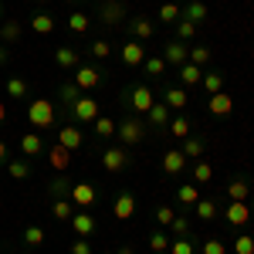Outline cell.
<instances>
[{"label": "cell", "mask_w": 254, "mask_h": 254, "mask_svg": "<svg viewBox=\"0 0 254 254\" xmlns=\"http://www.w3.org/2000/svg\"><path fill=\"white\" fill-rule=\"evenodd\" d=\"M58 102L55 98H34V102H27V126L34 129V132H41V129H55L58 126Z\"/></svg>", "instance_id": "1"}, {"label": "cell", "mask_w": 254, "mask_h": 254, "mask_svg": "<svg viewBox=\"0 0 254 254\" xmlns=\"http://www.w3.org/2000/svg\"><path fill=\"white\" fill-rule=\"evenodd\" d=\"M153 102H156V95H153V88L146 85V81H136V85H129L126 92H122V105L129 109V116H146L149 109H153Z\"/></svg>", "instance_id": "2"}, {"label": "cell", "mask_w": 254, "mask_h": 254, "mask_svg": "<svg viewBox=\"0 0 254 254\" xmlns=\"http://www.w3.org/2000/svg\"><path fill=\"white\" fill-rule=\"evenodd\" d=\"M64 116H68V122H78V126H92V122L102 116V102L81 92V95L75 98L71 105H68V112H64Z\"/></svg>", "instance_id": "3"}, {"label": "cell", "mask_w": 254, "mask_h": 254, "mask_svg": "<svg viewBox=\"0 0 254 254\" xmlns=\"http://www.w3.org/2000/svg\"><path fill=\"white\" fill-rule=\"evenodd\" d=\"M146 122L139 116H126L122 122H116V136H119V146H126V149H132V146H139L142 139H146Z\"/></svg>", "instance_id": "4"}, {"label": "cell", "mask_w": 254, "mask_h": 254, "mask_svg": "<svg viewBox=\"0 0 254 254\" xmlns=\"http://www.w3.org/2000/svg\"><path fill=\"white\" fill-rule=\"evenodd\" d=\"M68 200L75 203V210H92V207L98 203V187L92 183V180H71Z\"/></svg>", "instance_id": "5"}, {"label": "cell", "mask_w": 254, "mask_h": 254, "mask_svg": "<svg viewBox=\"0 0 254 254\" xmlns=\"http://www.w3.org/2000/svg\"><path fill=\"white\" fill-rule=\"evenodd\" d=\"M129 166H132V156H129L126 146H109V149H102V170H105V173H126Z\"/></svg>", "instance_id": "6"}, {"label": "cell", "mask_w": 254, "mask_h": 254, "mask_svg": "<svg viewBox=\"0 0 254 254\" xmlns=\"http://www.w3.org/2000/svg\"><path fill=\"white\" fill-rule=\"evenodd\" d=\"M187 166H190V159L183 156V149H163V159H159V170H163V176H170V180H176V176L187 173Z\"/></svg>", "instance_id": "7"}, {"label": "cell", "mask_w": 254, "mask_h": 254, "mask_svg": "<svg viewBox=\"0 0 254 254\" xmlns=\"http://www.w3.org/2000/svg\"><path fill=\"white\" fill-rule=\"evenodd\" d=\"M98 20H102L105 27H119V24L129 20V10H126L122 0H102V3H98Z\"/></svg>", "instance_id": "8"}, {"label": "cell", "mask_w": 254, "mask_h": 254, "mask_svg": "<svg viewBox=\"0 0 254 254\" xmlns=\"http://www.w3.org/2000/svg\"><path fill=\"white\" fill-rule=\"evenodd\" d=\"M55 142H61V146L71 149V153H78L81 146H85V132H81L78 122H61L58 132H55Z\"/></svg>", "instance_id": "9"}, {"label": "cell", "mask_w": 254, "mask_h": 254, "mask_svg": "<svg viewBox=\"0 0 254 254\" xmlns=\"http://www.w3.org/2000/svg\"><path fill=\"white\" fill-rule=\"evenodd\" d=\"M136 207H139L136 193L126 190V187L112 196V217H116V220H132V217H136Z\"/></svg>", "instance_id": "10"}, {"label": "cell", "mask_w": 254, "mask_h": 254, "mask_svg": "<svg viewBox=\"0 0 254 254\" xmlns=\"http://www.w3.org/2000/svg\"><path fill=\"white\" fill-rule=\"evenodd\" d=\"M71 81L78 85V92H92V88H98V85H102V68H98V64H85V61H81L78 68L71 71Z\"/></svg>", "instance_id": "11"}, {"label": "cell", "mask_w": 254, "mask_h": 254, "mask_svg": "<svg viewBox=\"0 0 254 254\" xmlns=\"http://www.w3.org/2000/svg\"><path fill=\"white\" fill-rule=\"evenodd\" d=\"M220 214H224V220H227L231 227H244V224L254 217L248 200H227V207H220Z\"/></svg>", "instance_id": "12"}, {"label": "cell", "mask_w": 254, "mask_h": 254, "mask_svg": "<svg viewBox=\"0 0 254 254\" xmlns=\"http://www.w3.org/2000/svg\"><path fill=\"white\" fill-rule=\"evenodd\" d=\"M163 61H166V68H180V64H187V61H190V44L170 38L166 44H163Z\"/></svg>", "instance_id": "13"}, {"label": "cell", "mask_w": 254, "mask_h": 254, "mask_svg": "<svg viewBox=\"0 0 254 254\" xmlns=\"http://www.w3.org/2000/svg\"><path fill=\"white\" fill-rule=\"evenodd\" d=\"M126 31H129V38H132V41H153V34H156V24L146 17V14H136V17L126 20Z\"/></svg>", "instance_id": "14"}, {"label": "cell", "mask_w": 254, "mask_h": 254, "mask_svg": "<svg viewBox=\"0 0 254 254\" xmlns=\"http://www.w3.org/2000/svg\"><path fill=\"white\" fill-rule=\"evenodd\" d=\"M119 58L126 68H142V61H146V48H142V41H126V44H119Z\"/></svg>", "instance_id": "15"}, {"label": "cell", "mask_w": 254, "mask_h": 254, "mask_svg": "<svg viewBox=\"0 0 254 254\" xmlns=\"http://www.w3.org/2000/svg\"><path fill=\"white\" fill-rule=\"evenodd\" d=\"M159 102H166L170 112H183V109L190 105V92H187L183 85H166L163 95H159Z\"/></svg>", "instance_id": "16"}, {"label": "cell", "mask_w": 254, "mask_h": 254, "mask_svg": "<svg viewBox=\"0 0 254 254\" xmlns=\"http://www.w3.org/2000/svg\"><path fill=\"white\" fill-rule=\"evenodd\" d=\"M170 119H173V112L166 109V102H153V109L142 116V122H146V129H153V132H163V129L170 126Z\"/></svg>", "instance_id": "17"}, {"label": "cell", "mask_w": 254, "mask_h": 254, "mask_svg": "<svg viewBox=\"0 0 254 254\" xmlns=\"http://www.w3.org/2000/svg\"><path fill=\"white\" fill-rule=\"evenodd\" d=\"M68 224H71V231H75L78 237H92L98 231V217L92 214V210H75Z\"/></svg>", "instance_id": "18"}, {"label": "cell", "mask_w": 254, "mask_h": 254, "mask_svg": "<svg viewBox=\"0 0 254 254\" xmlns=\"http://www.w3.org/2000/svg\"><path fill=\"white\" fill-rule=\"evenodd\" d=\"M55 64H58L61 71H75L81 64V51L71 48V44H58V48H55Z\"/></svg>", "instance_id": "19"}, {"label": "cell", "mask_w": 254, "mask_h": 254, "mask_svg": "<svg viewBox=\"0 0 254 254\" xmlns=\"http://www.w3.org/2000/svg\"><path fill=\"white\" fill-rule=\"evenodd\" d=\"M41 153H48V142H44V136L41 132H24L20 136V156H27V159H34V156H41Z\"/></svg>", "instance_id": "20"}, {"label": "cell", "mask_w": 254, "mask_h": 254, "mask_svg": "<svg viewBox=\"0 0 254 254\" xmlns=\"http://www.w3.org/2000/svg\"><path fill=\"white\" fill-rule=\"evenodd\" d=\"M207 112L214 119H227L234 112V98L227 95V92H217V95H207Z\"/></svg>", "instance_id": "21"}, {"label": "cell", "mask_w": 254, "mask_h": 254, "mask_svg": "<svg viewBox=\"0 0 254 254\" xmlns=\"http://www.w3.org/2000/svg\"><path fill=\"white\" fill-rule=\"evenodd\" d=\"M48 163H51L55 173H64V170L71 166V149H64L61 142H51V146H48Z\"/></svg>", "instance_id": "22"}, {"label": "cell", "mask_w": 254, "mask_h": 254, "mask_svg": "<svg viewBox=\"0 0 254 254\" xmlns=\"http://www.w3.org/2000/svg\"><path fill=\"white\" fill-rule=\"evenodd\" d=\"M251 190H254V183L248 180V176H231V180H227V187H224L227 200H248Z\"/></svg>", "instance_id": "23"}, {"label": "cell", "mask_w": 254, "mask_h": 254, "mask_svg": "<svg viewBox=\"0 0 254 254\" xmlns=\"http://www.w3.org/2000/svg\"><path fill=\"white\" fill-rule=\"evenodd\" d=\"M176 78H180V85L190 92V88H196V85L203 81V68H196L193 61H187V64H180V68H176Z\"/></svg>", "instance_id": "24"}, {"label": "cell", "mask_w": 254, "mask_h": 254, "mask_svg": "<svg viewBox=\"0 0 254 254\" xmlns=\"http://www.w3.org/2000/svg\"><path fill=\"white\" fill-rule=\"evenodd\" d=\"M196 214V220H203V224H210V220H217V214H220V203H217L214 196H200L193 207H190Z\"/></svg>", "instance_id": "25"}, {"label": "cell", "mask_w": 254, "mask_h": 254, "mask_svg": "<svg viewBox=\"0 0 254 254\" xmlns=\"http://www.w3.org/2000/svg\"><path fill=\"white\" fill-rule=\"evenodd\" d=\"M207 17H210V7H207L203 0H187V3H183V20H190V24L200 27Z\"/></svg>", "instance_id": "26"}, {"label": "cell", "mask_w": 254, "mask_h": 254, "mask_svg": "<svg viewBox=\"0 0 254 254\" xmlns=\"http://www.w3.org/2000/svg\"><path fill=\"white\" fill-rule=\"evenodd\" d=\"M176 207H183V210H190V207H193L196 200H200V187H196V183H180V187H176Z\"/></svg>", "instance_id": "27"}, {"label": "cell", "mask_w": 254, "mask_h": 254, "mask_svg": "<svg viewBox=\"0 0 254 254\" xmlns=\"http://www.w3.org/2000/svg\"><path fill=\"white\" fill-rule=\"evenodd\" d=\"M3 170H7V176H10V180H31V173H34V166H31V159L27 156H20V159H7V166H3Z\"/></svg>", "instance_id": "28"}, {"label": "cell", "mask_w": 254, "mask_h": 254, "mask_svg": "<svg viewBox=\"0 0 254 254\" xmlns=\"http://www.w3.org/2000/svg\"><path fill=\"white\" fill-rule=\"evenodd\" d=\"M183 156L187 159H203L207 156V139L196 136V132H190V136L183 139Z\"/></svg>", "instance_id": "29"}, {"label": "cell", "mask_w": 254, "mask_h": 254, "mask_svg": "<svg viewBox=\"0 0 254 254\" xmlns=\"http://www.w3.org/2000/svg\"><path fill=\"white\" fill-rule=\"evenodd\" d=\"M214 180V166H210V159H193V170H190V183L196 187H203V183H210Z\"/></svg>", "instance_id": "30"}, {"label": "cell", "mask_w": 254, "mask_h": 254, "mask_svg": "<svg viewBox=\"0 0 254 254\" xmlns=\"http://www.w3.org/2000/svg\"><path fill=\"white\" fill-rule=\"evenodd\" d=\"M166 132H170L173 139H180V142H183V139L193 132V129H190V119L183 116V112H176V116L170 119V126H166Z\"/></svg>", "instance_id": "31"}, {"label": "cell", "mask_w": 254, "mask_h": 254, "mask_svg": "<svg viewBox=\"0 0 254 254\" xmlns=\"http://www.w3.org/2000/svg\"><path fill=\"white\" fill-rule=\"evenodd\" d=\"M27 95H31V85L20 78V75H10V78H7V98H14V102H24Z\"/></svg>", "instance_id": "32"}, {"label": "cell", "mask_w": 254, "mask_h": 254, "mask_svg": "<svg viewBox=\"0 0 254 254\" xmlns=\"http://www.w3.org/2000/svg\"><path fill=\"white\" fill-rule=\"evenodd\" d=\"M142 75H146V78H163V75H166V61H163V55H146V61H142Z\"/></svg>", "instance_id": "33"}, {"label": "cell", "mask_w": 254, "mask_h": 254, "mask_svg": "<svg viewBox=\"0 0 254 254\" xmlns=\"http://www.w3.org/2000/svg\"><path fill=\"white\" fill-rule=\"evenodd\" d=\"M78 95H81V92H78V85H75V81H61V85H58V102H61L58 109L68 112V105H71Z\"/></svg>", "instance_id": "34"}, {"label": "cell", "mask_w": 254, "mask_h": 254, "mask_svg": "<svg viewBox=\"0 0 254 254\" xmlns=\"http://www.w3.org/2000/svg\"><path fill=\"white\" fill-rule=\"evenodd\" d=\"M156 17L163 20V24H176V20L183 17V7H180V3H173V0H166V3H159Z\"/></svg>", "instance_id": "35"}, {"label": "cell", "mask_w": 254, "mask_h": 254, "mask_svg": "<svg viewBox=\"0 0 254 254\" xmlns=\"http://www.w3.org/2000/svg\"><path fill=\"white\" fill-rule=\"evenodd\" d=\"M88 27H92V17L88 14H81V10H71L68 14V31L71 34H88Z\"/></svg>", "instance_id": "36"}, {"label": "cell", "mask_w": 254, "mask_h": 254, "mask_svg": "<svg viewBox=\"0 0 254 254\" xmlns=\"http://www.w3.org/2000/svg\"><path fill=\"white\" fill-rule=\"evenodd\" d=\"M20 34H24L20 20H3V24H0V41H7V44H17Z\"/></svg>", "instance_id": "37"}, {"label": "cell", "mask_w": 254, "mask_h": 254, "mask_svg": "<svg viewBox=\"0 0 254 254\" xmlns=\"http://www.w3.org/2000/svg\"><path fill=\"white\" fill-rule=\"evenodd\" d=\"M200 88H203L207 95H217V92H224V75H220V71H203V81H200Z\"/></svg>", "instance_id": "38"}, {"label": "cell", "mask_w": 254, "mask_h": 254, "mask_svg": "<svg viewBox=\"0 0 254 254\" xmlns=\"http://www.w3.org/2000/svg\"><path fill=\"white\" fill-rule=\"evenodd\" d=\"M112 51H116V48H112L105 38H95L92 44H88V55H92L95 61H109V58H112Z\"/></svg>", "instance_id": "39"}, {"label": "cell", "mask_w": 254, "mask_h": 254, "mask_svg": "<svg viewBox=\"0 0 254 254\" xmlns=\"http://www.w3.org/2000/svg\"><path fill=\"white\" fill-rule=\"evenodd\" d=\"M68 190H71V180H68V176H55V180H51V183H48V196H51V200H61V196H68Z\"/></svg>", "instance_id": "40"}, {"label": "cell", "mask_w": 254, "mask_h": 254, "mask_svg": "<svg viewBox=\"0 0 254 254\" xmlns=\"http://www.w3.org/2000/svg\"><path fill=\"white\" fill-rule=\"evenodd\" d=\"M170 254H196V241H193V234L173 237V241H170Z\"/></svg>", "instance_id": "41"}, {"label": "cell", "mask_w": 254, "mask_h": 254, "mask_svg": "<svg viewBox=\"0 0 254 254\" xmlns=\"http://www.w3.org/2000/svg\"><path fill=\"white\" fill-rule=\"evenodd\" d=\"M92 129H95V136H98V139H112V136H116V119L98 116L95 122H92Z\"/></svg>", "instance_id": "42"}, {"label": "cell", "mask_w": 254, "mask_h": 254, "mask_svg": "<svg viewBox=\"0 0 254 254\" xmlns=\"http://www.w3.org/2000/svg\"><path fill=\"white\" fill-rule=\"evenodd\" d=\"M31 31H34V34H51V31H55V17L44 14V10L34 14V17H31Z\"/></svg>", "instance_id": "43"}, {"label": "cell", "mask_w": 254, "mask_h": 254, "mask_svg": "<svg viewBox=\"0 0 254 254\" xmlns=\"http://www.w3.org/2000/svg\"><path fill=\"white\" fill-rule=\"evenodd\" d=\"M44 244V227L41 224H31V227H24V248H41Z\"/></svg>", "instance_id": "44"}, {"label": "cell", "mask_w": 254, "mask_h": 254, "mask_svg": "<svg viewBox=\"0 0 254 254\" xmlns=\"http://www.w3.org/2000/svg\"><path fill=\"white\" fill-rule=\"evenodd\" d=\"M51 214L58 217V220H71V214H75V203H71L68 196H61V200H51Z\"/></svg>", "instance_id": "45"}, {"label": "cell", "mask_w": 254, "mask_h": 254, "mask_svg": "<svg viewBox=\"0 0 254 254\" xmlns=\"http://www.w3.org/2000/svg\"><path fill=\"white\" fill-rule=\"evenodd\" d=\"M173 27H176V41H183V44H190V41L196 38V24H190V20H183V17H180V20L173 24Z\"/></svg>", "instance_id": "46"}, {"label": "cell", "mask_w": 254, "mask_h": 254, "mask_svg": "<svg viewBox=\"0 0 254 254\" xmlns=\"http://www.w3.org/2000/svg\"><path fill=\"white\" fill-rule=\"evenodd\" d=\"M210 58H214V55H210V48H207V44H190V61H193L196 68L210 64Z\"/></svg>", "instance_id": "47"}, {"label": "cell", "mask_w": 254, "mask_h": 254, "mask_svg": "<svg viewBox=\"0 0 254 254\" xmlns=\"http://www.w3.org/2000/svg\"><path fill=\"white\" fill-rule=\"evenodd\" d=\"M153 217H156L159 227H170V224H173V217H176V207H173V203H159L156 210H153Z\"/></svg>", "instance_id": "48"}, {"label": "cell", "mask_w": 254, "mask_h": 254, "mask_svg": "<svg viewBox=\"0 0 254 254\" xmlns=\"http://www.w3.org/2000/svg\"><path fill=\"white\" fill-rule=\"evenodd\" d=\"M190 234V217L187 214H176L173 224H170V237H187Z\"/></svg>", "instance_id": "49"}, {"label": "cell", "mask_w": 254, "mask_h": 254, "mask_svg": "<svg viewBox=\"0 0 254 254\" xmlns=\"http://www.w3.org/2000/svg\"><path fill=\"white\" fill-rule=\"evenodd\" d=\"M170 241L173 237L166 234V231H153L149 234V251H170Z\"/></svg>", "instance_id": "50"}, {"label": "cell", "mask_w": 254, "mask_h": 254, "mask_svg": "<svg viewBox=\"0 0 254 254\" xmlns=\"http://www.w3.org/2000/svg\"><path fill=\"white\" fill-rule=\"evenodd\" d=\"M200 254H227V244H224L220 237H207V241L200 244Z\"/></svg>", "instance_id": "51"}, {"label": "cell", "mask_w": 254, "mask_h": 254, "mask_svg": "<svg viewBox=\"0 0 254 254\" xmlns=\"http://www.w3.org/2000/svg\"><path fill=\"white\" fill-rule=\"evenodd\" d=\"M234 254H254V237L251 234H237L234 237Z\"/></svg>", "instance_id": "52"}, {"label": "cell", "mask_w": 254, "mask_h": 254, "mask_svg": "<svg viewBox=\"0 0 254 254\" xmlns=\"http://www.w3.org/2000/svg\"><path fill=\"white\" fill-rule=\"evenodd\" d=\"M68 254H95V251H92V244H88V237H78V241L71 244V251H68Z\"/></svg>", "instance_id": "53"}, {"label": "cell", "mask_w": 254, "mask_h": 254, "mask_svg": "<svg viewBox=\"0 0 254 254\" xmlns=\"http://www.w3.org/2000/svg\"><path fill=\"white\" fill-rule=\"evenodd\" d=\"M7 159H10V149H7V142H0V166H7Z\"/></svg>", "instance_id": "54"}, {"label": "cell", "mask_w": 254, "mask_h": 254, "mask_svg": "<svg viewBox=\"0 0 254 254\" xmlns=\"http://www.w3.org/2000/svg\"><path fill=\"white\" fill-rule=\"evenodd\" d=\"M7 61H10V51H7V48H0V64H7Z\"/></svg>", "instance_id": "55"}, {"label": "cell", "mask_w": 254, "mask_h": 254, "mask_svg": "<svg viewBox=\"0 0 254 254\" xmlns=\"http://www.w3.org/2000/svg\"><path fill=\"white\" fill-rule=\"evenodd\" d=\"M116 254H136V251H132V248H129V244H122V248H119Z\"/></svg>", "instance_id": "56"}, {"label": "cell", "mask_w": 254, "mask_h": 254, "mask_svg": "<svg viewBox=\"0 0 254 254\" xmlns=\"http://www.w3.org/2000/svg\"><path fill=\"white\" fill-rule=\"evenodd\" d=\"M3 119H7V105L0 102V122H3Z\"/></svg>", "instance_id": "57"}, {"label": "cell", "mask_w": 254, "mask_h": 254, "mask_svg": "<svg viewBox=\"0 0 254 254\" xmlns=\"http://www.w3.org/2000/svg\"><path fill=\"white\" fill-rule=\"evenodd\" d=\"M0 24H3V3H0Z\"/></svg>", "instance_id": "58"}, {"label": "cell", "mask_w": 254, "mask_h": 254, "mask_svg": "<svg viewBox=\"0 0 254 254\" xmlns=\"http://www.w3.org/2000/svg\"><path fill=\"white\" fill-rule=\"evenodd\" d=\"M20 254H34V251H31V248H24V251H20Z\"/></svg>", "instance_id": "59"}, {"label": "cell", "mask_w": 254, "mask_h": 254, "mask_svg": "<svg viewBox=\"0 0 254 254\" xmlns=\"http://www.w3.org/2000/svg\"><path fill=\"white\" fill-rule=\"evenodd\" d=\"M153 254H170V251H153Z\"/></svg>", "instance_id": "60"}, {"label": "cell", "mask_w": 254, "mask_h": 254, "mask_svg": "<svg viewBox=\"0 0 254 254\" xmlns=\"http://www.w3.org/2000/svg\"><path fill=\"white\" fill-rule=\"evenodd\" d=\"M34 3H48V0H34Z\"/></svg>", "instance_id": "61"}, {"label": "cell", "mask_w": 254, "mask_h": 254, "mask_svg": "<svg viewBox=\"0 0 254 254\" xmlns=\"http://www.w3.org/2000/svg\"><path fill=\"white\" fill-rule=\"evenodd\" d=\"M251 214H254V200H251Z\"/></svg>", "instance_id": "62"}, {"label": "cell", "mask_w": 254, "mask_h": 254, "mask_svg": "<svg viewBox=\"0 0 254 254\" xmlns=\"http://www.w3.org/2000/svg\"><path fill=\"white\" fill-rule=\"evenodd\" d=\"M71 3H81V0H71Z\"/></svg>", "instance_id": "63"}]
</instances>
